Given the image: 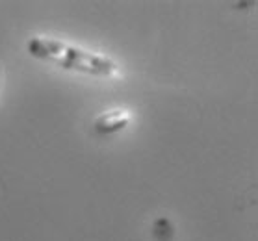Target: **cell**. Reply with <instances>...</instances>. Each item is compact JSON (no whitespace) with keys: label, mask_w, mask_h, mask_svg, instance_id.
<instances>
[{"label":"cell","mask_w":258,"mask_h":241,"mask_svg":"<svg viewBox=\"0 0 258 241\" xmlns=\"http://www.w3.org/2000/svg\"><path fill=\"white\" fill-rule=\"evenodd\" d=\"M132 121V113L126 110H112V112L100 113L99 117L95 119V132L100 135L115 134L119 130H123L126 124Z\"/></svg>","instance_id":"cell-2"},{"label":"cell","mask_w":258,"mask_h":241,"mask_svg":"<svg viewBox=\"0 0 258 241\" xmlns=\"http://www.w3.org/2000/svg\"><path fill=\"white\" fill-rule=\"evenodd\" d=\"M28 52L34 58L47 59L52 63L69 69V71L84 72V74H95V76H110L117 71L115 61L106 56L88 52L82 48L71 47L56 39H43V37H34L28 41Z\"/></svg>","instance_id":"cell-1"}]
</instances>
